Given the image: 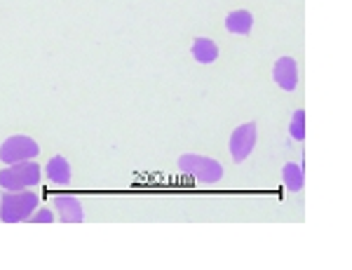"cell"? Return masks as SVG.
I'll return each mask as SVG.
<instances>
[{"label":"cell","mask_w":352,"mask_h":270,"mask_svg":"<svg viewBox=\"0 0 352 270\" xmlns=\"http://www.w3.org/2000/svg\"><path fill=\"white\" fill-rule=\"evenodd\" d=\"M179 172L186 177H192L200 185H217L223 181V165L217 157L202 153H184L179 155Z\"/></svg>","instance_id":"cell-1"},{"label":"cell","mask_w":352,"mask_h":270,"mask_svg":"<svg viewBox=\"0 0 352 270\" xmlns=\"http://www.w3.org/2000/svg\"><path fill=\"white\" fill-rule=\"evenodd\" d=\"M38 205H41V195L33 188L3 190V198H0V221L3 223L28 221V216L36 212Z\"/></svg>","instance_id":"cell-2"},{"label":"cell","mask_w":352,"mask_h":270,"mask_svg":"<svg viewBox=\"0 0 352 270\" xmlns=\"http://www.w3.org/2000/svg\"><path fill=\"white\" fill-rule=\"evenodd\" d=\"M43 181V167L41 162L24 160V162H12L5 165L0 170V188L3 190H26L36 188Z\"/></svg>","instance_id":"cell-3"},{"label":"cell","mask_w":352,"mask_h":270,"mask_svg":"<svg viewBox=\"0 0 352 270\" xmlns=\"http://www.w3.org/2000/svg\"><path fill=\"white\" fill-rule=\"evenodd\" d=\"M38 155H41V144L28 134H12L0 144V162H5V165L36 160Z\"/></svg>","instance_id":"cell-4"},{"label":"cell","mask_w":352,"mask_h":270,"mask_svg":"<svg viewBox=\"0 0 352 270\" xmlns=\"http://www.w3.org/2000/svg\"><path fill=\"white\" fill-rule=\"evenodd\" d=\"M258 144V129L256 122H242L230 132V142H228V153L232 162H244L249 160V155L254 153Z\"/></svg>","instance_id":"cell-5"},{"label":"cell","mask_w":352,"mask_h":270,"mask_svg":"<svg viewBox=\"0 0 352 270\" xmlns=\"http://www.w3.org/2000/svg\"><path fill=\"white\" fill-rule=\"evenodd\" d=\"M298 61L294 57H280L272 64V80H275V85L280 89H285V92H296L298 87Z\"/></svg>","instance_id":"cell-6"},{"label":"cell","mask_w":352,"mask_h":270,"mask_svg":"<svg viewBox=\"0 0 352 270\" xmlns=\"http://www.w3.org/2000/svg\"><path fill=\"white\" fill-rule=\"evenodd\" d=\"M54 212L59 216V221L64 223H82L85 221V207L78 195L73 193H59L52 198Z\"/></svg>","instance_id":"cell-7"},{"label":"cell","mask_w":352,"mask_h":270,"mask_svg":"<svg viewBox=\"0 0 352 270\" xmlns=\"http://www.w3.org/2000/svg\"><path fill=\"white\" fill-rule=\"evenodd\" d=\"M45 179H47V183L54 185V188H64V185L71 183V179H73L71 162H68L64 155L50 157V162L45 165Z\"/></svg>","instance_id":"cell-8"},{"label":"cell","mask_w":352,"mask_h":270,"mask_svg":"<svg viewBox=\"0 0 352 270\" xmlns=\"http://www.w3.org/2000/svg\"><path fill=\"white\" fill-rule=\"evenodd\" d=\"M190 54L192 59L197 61V64L202 66H212L219 61V45L217 41H212V38H195L190 45Z\"/></svg>","instance_id":"cell-9"},{"label":"cell","mask_w":352,"mask_h":270,"mask_svg":"<svg viewBox=\"0 0 352 270\" xmlns=\"http://www.w3.org/2000/svg\"><path fill=\"white\" fill-rule=\"evenodd\" d=\"M223 26L230 36H249L254 29V12L252 10H244V8L235 10V12H230L226 16Z\"/></svg>","instance_id":"cell-10"},{"label":"cell","mask_w":352,"mask_h":270,"mask_svg":"<svg viewBox=\"0 0 352 270\" xmlns=\"http://www.w3.org/2000/svg\"><path fill=\"white\" fill-rule=\"evenodd\" d=\"M282 183H285V188L289 193H300L303 190V167H300V162H287L285 167H282Z\"/></svg>","instance_id":"cell-11"},{"label":"cell","mask_w":352,"mask_h":270,"mask_svg":"<svg viewBox=\"0 0 352 270\" xmlns=\"http://www.w3.org/2000/svg\"><path fill=\"white\" fill-rule=\"evenodd\" d=\"M289 137L294 142H305V111L296 109L292 113V122H289Z\"/></svg>","instance_id":"cell-12"},{"label":"cell","mask_w":352,"mask_h":270,"mask_svg":"<svg viewBox=\"0 0 352 270\" xmlns=\"http://www.w3.org/2000/svg\"><path fill=\"white\" fill-rule=\"evenodd\" d=\"M28 221L31 223H54L56 221V214L54 210H50V207H36V212L28 216Z\"/></svg>","instance_id":"cell-13"}]
</instances>
